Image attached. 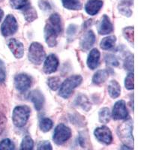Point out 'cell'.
I'll list each match as a JSON object with an SVG mask.
<instances>
[{
	"mask_svg": "<svg viewBox=\"0 0 150 150\" xmlns=\"http://www.w3.org/2000/svg\"><path fill=\"white\" fill-rule=\"evenodd\" d=\"M62 32L61 17L55 13L50 15L45 27V38L47 45L53 47L57 45V38Z\"/></svg>",
	"mask_w": 150,
	"mask_h": 150,
	"instance_id": "6da1fadb",
	"label": "cell"
},
{
	"mask_svg": "<svg viewBox=\"0 0 150 150\" xmlns=\"http://www.w3.org/2000/svg\"><path fill=\"white\" fill-rule=\"evenodd\" d=\"M118 135L121 139L122 142L131 149H133L134 139L132 131H133V124L131 120H127L121 124L118 128Z\"/></svg>",
	"mask_w": 150,
	"mask_h": 150,
	"instance_id": "7a4b0ae2",
	"label": "cell"
},
{
	"mask_svg": "<svg viewBox=\"0 0 150 150\" xmlns=\"http://www.w3.org/2000/svg\"><path fill=\"white\" fill-rule=\"evenodd\" d=\"M83 78L80 75H74L68 77L59 87V95L64 98H68L71 95L74 89L82 83Z\"/></svg>",
	"mask_w": 150,
	"mask_h": 150,
	"instance_id": "3957f363",
	"label": "cell"
},
{
	"mask_svg": "<svg viewBox=\"0 0 150 150\" xmlns=\"http://www.w3.org/2000/svg\"><path fill=\"white\" fill-rule=\"evenodd\" d=\"M30 112L31 110L28 106L22 105L16 107L12 114V120L14 125L19 128L23 127L27 123Z\"/></svg>",
	"mask_w": 150,
	"mask_h": 150,
	"instance_id": "277c9868",
	"label": "cell"
},
{
	"mask_svg": "<svg viewBox=\"0 0 150 150\" xmlns=\"http://www.w3.org/2000/svg\"><path fill=\"white\" fill-rule=\"evenodd\" d=\"M29 60L34 65H41L45 58V51L44 47L38 42L31 44L28 54Z\"/></svg>",
	"mask_w": 150,
	"mask_h": 150,
	"instance_id": "5b68a950",
	"label": "cell"
},
{
	"mask_svg": "<svg viewBox=\"0 0 150 150\" xmlns=\"http://www.w3.org/2000/svg\"><path fill=\"white\" fill-rule=\"evenodd\" d=\"M71 137V131L64 124L58 125L55 128L53 140L57 145H62Z\"/></svg>",
	"mask_w": 150,
	"mask_h": 150,
	"instance_id": "8992f818",
	"label": "cell"
},
{
	"mask_svg": "<svg viewBox=\"0 0 150 150\" xmlns=\"http://www.w3.org/2000/svg\"><path fill=\"white\" fill-rule=\"evenodd\" d=\"M18 29V25L16 21V18L12 15L8 14L5 17V21L1 26V32L2 35L5 37H8L16 33Z\"/></svg>",
	"mask_w": 150,
	"mask_h": 150,
	"instance_id": "52a82bcc",
	"label": "cell"
},
{
	"mask_svg": "<svg viewBox=\"0 0 150 150\" xmlns=\"http://www.w3.org/2000/svg\"><path fill=\"white\" fill-rule=\"evenodd\" d=\"M112 117L115 120H127L128 118V112L127 110L125 102L123 100L118 101L112 108Z\"/></svg>",
	"mask_w": 150,
	"mask_h": 150,
	"instance_id": "ba28073f",
	"label": "cell"
},
{
	"mask_svg": "<svg viewBox=\"0 0 150 150\" xmlns=\"http://www.w3.org/2000/svg\"><path fill=\"white\" fill-rule=\"evenodd\" d=\"M32 84V80L28 75L20 74L14 77V86L17 90L20 92H26L29 89Z\"/></svg>",
	"mask_w": 150,
	"mask_h": 150,
	"instance_id": "9c48e42d",
	"label": "cell"
},
{
	"mask_svg": "<svg viewBox=\"0 0 150 150\" xmlns=\"http://www.w3.org/2000/svg\"><path fill=\"white\" fill-rule=\"evenodd\" d=\"M94 134L98 140L105 145H109L112 141V135L110 130L106 126L98 127L94 131Z\"/></svg>",
	"mask_w": 150,
	"mask_h": 150,
	"instance_id": "30bf717a",
	"label": "cell"
},
{
	"mask_svg": "<svg viewBox=\"0 0 150 150\" xmlns=\"http://www.w3.org/2000/svg\"><path fill=\"white\" fill-rule=\"evenodd\" d=\"M59 66V59L54 54H50L45 61L43 70L46 74H52L57 70Z\"/></svg>",
	"mask_w": 150,
	"mask_h": 150,
	"instance_id": "8fae6325",
	"label": "cell"
},
{
	"mask_svg": "<svg viewBox=\"0 0 150 150\" xmlns=\"http://www.w3.org/2000/svg\"><path fill=\"white\" fill-rule=\"evenodd\" d=\"M8 46L13 55L15 56V58L21 59L23 56L24 47L20 41L15 39V38L10 39L8 43Z\"/></svg>",
	"mask_w": 150,
	"mask_h": 150,
	"instance_id": "7c38bea8",
	"label": "cell"
},
{
	"mask_svg": "<svg viewBox=\"0 0 150 150\" xmlns=\"http://www.w3.org/2000/svg\"><path fill=\"white\" fill-rule=\"evenodd\" d=\"M113 31V26L110 20L106 14H104L98 26V32L100 35H108Z\"/></svg>",
	"mask_w": 150,
	"mask_h": 150,
	"instance_id": "4fadbf2b",
	"label": "cell"
},
{
	"mask_svg": "<svg viewBox=\"0 0 150 150\" xmlns=\"http://www.w3.org/2000/svg\"><path fill=\"white\" fill-rule=\"evenodd\" d=\"M29 99L34 104L36 110L40 111L45 104V97L39 90H33L29 93Z\"/></svg>",
	"mask_w": 150,
	"mask_h": 150,
	"instance_id": "5bb4252c",
	"label": "cell"
},
{
	"mask_svg": "<svg viewBox=\"0 0 150 150\" xmlns=\"http://www.w3.org/2000/svg\"><path fill=\"white\" fill-rule=\"evenodd\" d=\"M103 6L101 0H89L85 5V11L91 16L97 14Z\"/></svg>",
	"mask_w": 150,
	"mask_h": 150,
	"instance_id": "9a60e30c",
	"label": "cell"
},
{
	"mask_svg": "<svg viewBox=\"0 0 150 150\" xmlns=\"http://www.w3.org/2000/svg\"><path fill=\"white\" fill-rule=\"evenodd\" d=\"M96 42V35L92 30H89L83 36L80 45L85 50H89Z\"/></svg>",
	"mask_w": 150,
	"mask_h": 150,
	"instance_id": "2e32d148",
	"label": "cell"
},
{
	"mask_svg": "<svg viewBox=\"0 0 150 150\" xmlns=\"http://www.w3.org/2000/svg\"><path fill=\"white\" fill-rule=\"evenodd\" d=\"M99 61H100V52L96 48L92 49L87 59V65L91 70H94L98 66Z\"/></svg>",
	"mask_w": 150,
	"mask_h": 150,
	"instance_id": "e0dca14e",
	"label": "cell"
},
{
	"mask_svg": "<svg viewBox=\"0 0 150 150\" xmlns=\"http://www.w3.org/2000/svg\"><path fill=\"white\" fill-rule=\"evenodd\" d=\"M108 93L112 98H116L120 96L121 87L120 83L116 80H111L108 87Z\"/></svg>",
	"mask_w": 150,
	"mask_h": 150,
	"instance_id": "ac0fdd59",
	"label": "cell"
},
{
	"mask_svg": "<svg viewBox=\"0 0 150 150\" xmlns=\"http://www.w3.org/2000/svg\"><path fill=\"white\" fill-rule=\"evenodd\" d=\"M109 77V72L107 70H99L94 74L92 77V82L96 85H99L104 83Z\"/></svg>",
	"mask_w": 150,
	"mask_h": 150,
	"instance_id": "d6986e66",
	"label": "cell"
},
{
	"mask_svg": "<svg viewBox=\"0 0 150 150\" xmlns=\"http://www.w3.org/2000/svg\"><path fill=\"white\" fill-rule=\"evenodd\" d=\"M116 41V36H108V37L104 38L101 40V43H100V46H101V49L104 50H111L114 47Z\"/></svg>",
	"mask_w": 150,
	"mask_h": 150,
	"instance_id": "ffe728a7",
	"label": "cell"
},
{
	"mask_svg": "<svg viewBox=\"0 0 150 150\" xmlns=\"http://www.w3.org/2000/svg\"><path fill=\"white\" fill-rule=\"evenodd\" d=\"M62 2L64 8L68 10H80L83 7L80 0H62Z\"/></svg>",
	"mask_w": 150,
	"mask_h": 150,
	"instance_id": "44dd1931",
	"label": "cell"
},
{
	"mask_svg": "<svg viewBox=\"0 0 150 150\" xmlns=\"http://www.w3.org/2000/svg\"><path fill=\"white\" fill-rule=\"evenodd\" d=\"M131 2H128V1H122V2H120L119 4V5H118V9H119V11L122 15L129 17L132 15V11L131 9Z\"/></svg>",
	"mask_w": 150,
	"mask_h": 150,
	"instance_id": "7402d4cb",
	"label": "cell"
},
{
	"mask_svg": "<svg viewBox=\"0 0 150 150\" xmlns=\"http://www.w3.org/2000/svg\"><path fill=\"white\" fill-rule=\"evenodd\" d=\"M11 7L15 10H24L30 6L29 0H10Z\"/></svg>",
	"mask_w": 150,
	"mask_h": 150,
	"instance_id": "603a6c76",
	"label": "cell"
},
{
	"mask_svg": "<svg viewBox=\"0 0 150 150\" xmlns=\"http://www.w3.org/2000/svg\"><path fill=\"white\" fill-rule=\"evenodd\" d=\"M23 16L26 21L31 23L38 18V14L35 9L32 6H29L23 10Z\"/></svg>",
	"mask_w": 150,
	"mask_h": 150,
	"instance_id": "cb8c5ba5",
	"label": "cell"
},
{
	"mask_svg": "<svg viewBox=\"0 0 150 150\" xmlns=\"http://www.w3.org/2000/svg\"><path fill=\"white\" fill-rule=\"evenodd\" d=\"M20 150H34V142L30 136H26L23 139Z\"/></svg>",
	"mask_w": 150,
	"mask_h": 150,
	"instance_id": "d4e9b609",
	"label": "cell"
},
{
	"mask_svg": "<svg viewBox=\"0 0 150 150\" xmlns=\"http://www.w3.org/2000/svg\"><path fill=\"white\" fill-rule=\"evenodd\" d=\"M99 121L101 123H108L110 120L111 114L110 112V110L108 108H104L100 110L99 111Z\"/></svg>",
	"mask_w": 150,
	"mask_h": 150,
	"instance_id": "484cf974",
	"label": "cell"
},
{
	"mask_svg": "<svg viewBox=\"0 0 150 150\" xmlns=\"http://www.w3.org/2000/svg\"><path fill=\"white\" fill-rule=\"evenodd\" d=\"M47 85L52 90H57L61 86V79L58 77H50L47 80Z\"/></svg>",
	"mask_w": 150,
	"mask_h": 150,
	"instance_id": "4316f807",
	"label": "cell"
},
{
	"mask_svg": "<svg viewBox=\"0 0 150 150\" xmlns=\"http://www.w3.org/2000/svg\"><path fill=\"white\" fill-rule=\"evenodd\" d=\"M53 121L48 118H44L40 121V128L43 132H47L53 128Z\"/></svg>",
	"mask_w": 150,
	"mask_h": 150,
	"instance_id": "83f0119b",
	"label": "cell"
},
{
	"mask_svg": "<svg viewBox=\"0 0 150 150\" xmlns=\"http://www.w3.org/2000/svg\"><path fill=\"white\" fill-rule=\"evenodd\" d=\"M123 35L126 38L128 41L131 44H134V27L133 26H128L123 29Z\"/></svg>",
	"mask_w": 150,
	"mask_h": 150,
	"instance_id": "f1b7e54d",
	"label": "cell"
},
{
	"mask_svg": "<svg viewBox=\"0 0 150 150\" xmlns=\"http://www.w3.org/2000/svg\"><path fill=\"white\" fill-rule=\"evenodd\" d=\"M15 146L10 139H5L0 142V150H14Z\"/></svg>",
	"mask_w": 150,
	"mask_h": 150,
	"instance_id": "f546056e",
	"label": "cell"
},
{
	"mask_svg": "<svg viewBox=\"0 0 150 150\" xmlns=\"http://www.w3.org/2000/svg\"><path fill=\"white\" fill-rule=\"evenodd\" d=\"M124 68L125 70L132 72L134 70V55H130L125 59L124 62Z\"/></svg>",
	"mask_w": 150,
	"mask_h": 150,
	"instance_id": "4dcf8cb0",
	"label": "cell"
},
{
	"mask_svg": "<svg viewBox=\"0 0 150 150\" xmlns=\"http://www.w3.org/2000/svg\"><path fill=\"white\" fill-rule=\"evenodd\" d=\"M125 86L128 90L134 89V73L130 72L125 80Z\"/></svg>",
	"mask_w": 150,
	"mask_h": 150,
	"instance_id": "1f68e13d",
	"label": "cell"
},
{
	"mask_svg": "<svg viewBox=\"0 0 150 150\" xmlns=\"http://www.w3.org/2000/svg\"><path fill=\"white\" fill-rule=\"evenodd\" d=\"M106 62L108 65H111V66L113 67H117L119 65V61H118L117 59L116 58V56H113V55H107L106 56Z\"/></svg>",
	"mask_w": 150,
	"mask_h": 150,
	"instance_id": "d6a6232c",
	"label": "cell"
},
{
	"mask_svg": "<svg viewBox=\"0 0 150 150\" xmlns=\"http://www.w3.org/2000/svg\"><path fill=\"white\" fill-rule=\"evenodd\" d=\"M6 122H7V119L2 111H0V135L5 130L6 126Z\"/></svg>",
	"mask_w": 150,
	"mask_h": 150,
	"instance_id": "836d02e7",
	"label": "cell"
},
{
	"mask_svg": "<svg viewBox=\"0 0 150 150\" xmlns=\"http://www.w3.org/2000/svg\"><path fill=\"white\" fill-rule=\"evenodd\" d=\"M37 150H53L52 146L49 141H42L39 143Z\"/></svg>",
	"mask_w": 150,
	"mask_h": 150,
	"instance_id": "e575fe53",
	"label": "cell"
},
{
	"mask_svg": "<svg viewBox=\"0 0 150 150\" xmlns=\"http://www.w3.org/2000/svg\"><path fill=\"white\" fill-rule=\"evenodd\" d=\"M6 77V72H5V66L3 62L0 59V83H3Z\"/></svg>",
	"mask_w": 150,
	"mask_h": 150,
	"instance_id": "d590c367",
	"label": "cell"
},
{
	"mask_svg": "<svg viewBox=\"0 0 150 150\" xmlns=\"http://www.w3.org/2000/svg\"><path fill=\"white\" fill-rule=\"evenodd\" d=\"M38 6L43 11H50L51 9V5L46 0H40L38 2Z\"/></svg>",
	"mask_w": 150,
	"mask_h": 150,
	"instance_id": "8d00e7d4",
	"label": "cell"
},
{
	"mask_svg": "<svg viewBox=\"0 0 150 150\" xmlns=\"http://www.w3.org/2000/svg\"><path fill=\"white\" fill-rule=\"evenodd\" d=\"M76 30H77L76 26L74 25H71L68 29V35H74L76 33Z\"/></svg>",
	"mask_w": 150,
	"mask_h": 150,
	"instance_id": "74e56055",
	"label": "cell"
},
{
	"mask_svg": "<svg viewBox=\"0 0 150 150\" xmlns=\"http://www.w3.org/2000/svg\"><path fill=\"white\" fill-rule=\"evenodd\" d=\"M132 149L129 148V147H128L127 146H121V148L119 150H131Z\"/></svg>",
	"mask_w": 150,
	"mask_h": 150,
	"instance_id": "f35d334b",
	"label": "cell"
},
{
	"mask_svg": "<svg viewBox=\"0 0 150 150\" xmlns=\"http://www.w3.org/2000/svg\"><path fill=\"white\" fill-rule=\"evenodd\" d=\"M3 16H4V11H2V9L0 8V21H2V17H3Z\"/></svg>",
	"mask_w": 150,
	"mask_h": 150,
	"instance_id": "ab89813d",
	"label": "cell"
}]
</instances>
